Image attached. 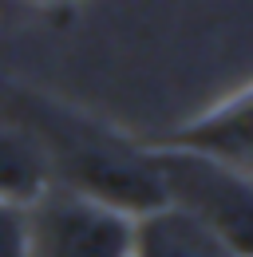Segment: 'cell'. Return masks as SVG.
Masks as SVG:
<instances>
[{"label": "cell", "instance_id": "cell-4", "mask_svg": "<svg viewBox=\"0 0 253 257\" xmlns=\"http://www.w3.org/2000/svg\"><path fill=\"white\" fill-rule=\"evenodd\" d=\"M158 143L253 174V91L237 87L233 95L206 107L202 115H194L190 123H182Z\"/></svg>", "mask_w": 253, "mask_h": 257}, {"label": "cell", "instance_id": "cell-3", "mask_svg": "<svg viewBox=\"0 0 253 257\" xmlns=\"http://www.w3.org/2000/svg\"><path fill=\"white\" fill-rule=\"evenodd\" d=\"M131 222L103 202L48 186L24 206V257H131Z\"/></svg>", "mask_w": 253, "mask_h": 257}, {"label": "cell", "instance_id": "cell-7", "mask_svg": "<svg viewBox=\"0 0 253 257\" xmlns=\"http://www.w3.org/2000/svg\"><path fill=\"white\" fill-rule=\"evenodd\" d=\"M0 257H24V206L0 202Z\"/></svg>", "mask_w": 253, "mask_h": 257}, {"label": "cell", "instance_id": "cell-2", "mask_svg": "<svg viewBox=\"0 0 253 257\" xmlns=\"http://www.w3.org/2000/svg\"><path fill=\"white\" fill-rule=\"evenodd\" d=\"M162 206L210 225L241 253H253V174L178 147L147 143Z\"/></svg>", "mask_w": 253, "mask_h": 257}, {"label": "cell", "instance_id": "cell-5", "mask_svg": "<svg viewBox=\"0 0 253 257\" xmlns=\"http://www.w3.org/2000/svg\"><path fill=\"white\" fill-rule=\"evenodd\" d=\"M131 257H253L229 245L210 225L186 214L155 206L131 222Z\"/></svg>", "mask_w": 253, "mask_h": 257}, {"label": "cell", "instance_id": "cell-6", "mask_svg": "<svg viewBox=\"0 0 253 257\" xmlns=\"http://www.w3.org/2000/svg\"><path fill=\"white\" fill-rule=\"evenodd\" d=\"M44 190H48V174L40 166V155L16 127L0 123V202L28 206Z\"/></svg>", "mask_w": 253, "mask_h": 257}, {"label": "cell", "instance_id": "cell-8", "mask_svg": "<svg viewBox=\"0 0 253 257\" xmlns=\"http://www.w3.org/2000/svg\"><path fill=\"white\" fill-rule=\"evenodd\" d=\"M40 4H56V0H40Z\"/></svg>", "mask_w": 253, "mask_h": 257}, {"label": "cell", "instance_id": "cell-1", "mask_svg": "<svg viewBox=\"0 0 253 257\" xmlns=\"http://www.w3.org/2000/svg\"><path fill=\"white\" fill-rule=\"evenodd\" d=\"M0 123L16 127L32 143L48 186L103 202L126 218L162 206L147 143L126 139L79 107L0 79Z\"/></svg>", "mask_w": 253, "mask_h": 257}]
</instances>
